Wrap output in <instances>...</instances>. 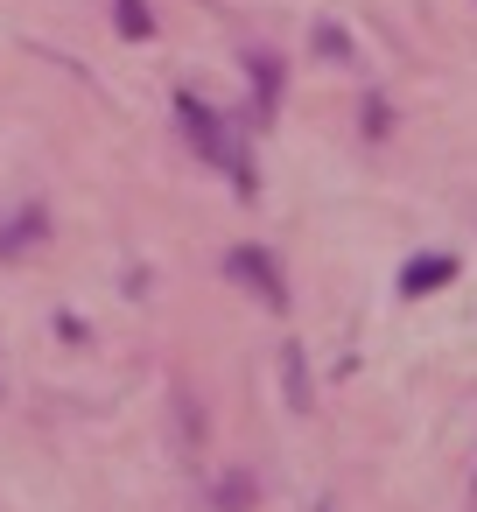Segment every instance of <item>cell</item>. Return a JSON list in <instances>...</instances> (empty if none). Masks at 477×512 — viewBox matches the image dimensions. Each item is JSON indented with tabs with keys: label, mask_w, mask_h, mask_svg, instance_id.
Returning a JSON list of instances; mask_svg holds the SVG:
<instances>
[{
	"label": "cell",
	"mask_w": 477,
	"mask_h": 512,
	"mask_svg": "<svg viewBox=\"0 0 477 512\" xmlns=\"http://www.w3.org/2000/svg\"><path fill=\"white\" fill-rule=\"evenodd\" d=\"M176 120H183V134H190V148L204 155V162H218L225 176H232V190L239 197H253V162H246V127H232L218 106H204V99H176Z\"/></svg>",
	"instance_id": "cell-1"
},
{
	"label": "cell",
	"mask_w": 477,
	"mask_h": 512,
	"mask_svg": "<svg viewBox=\"0 0 477 512\" xmlns=\"http://www.w3.org/2000/svg\"><path fill=\"white\" fill-rule=\"evenodd\" d=\"M225 274H232V281H246L267 309H288V281H281L274 253H260V246H232V253H225Z\"/></svg>",
	"instance_id": "cell-2"
},
{
	"label": "cell",
	"mask_w": 477,
	"mask_h": 512,
	"mask_svg": "<svg viewBox=\"0 0 477 512\" xmlns=\"http://www.w3.org/2000/svg\"><path fill=\"white\" fill-rule=\"evenodd\" d=\"M449 281H456V260H449V253H421V260L400 267V295H435V288H449Z\"/></svg>",
	"instance_id": "cell-3"
},
{
	"label": "cell",
	"mask_w": 477,
	"mask_h": 512,
	"mask_svg": "<svg viewBox=\"0 0 477 512\" xmlns=\"http://www.w3.org/2000/svg\"><path fill=\"white\" fill-rule=\"evenodd\" d=\"M43 232H50V218H43V204H29L22 218L0 225V260H22L29 246H43Z\"/></svg>",
	"instance_id": "cell-4"
},
{
	"label": "cell",
	"mask_w": 477,
	"mask_h": 512,
	"mask_svg": "<svg viewBox=\"0 0 477 512\" xmlns=\"http://www.w3.org/2000/svg\"><path fill=\"white\" fill-rule=\"evenodd\" d=\"M253 498H260V477H253V470H225V477L211 484V505H218V512H253Z\"/></svg>",
	"instance_id": "cell-5"
},
{
	"label": "cell",
	"mask_w": 477,
	"mask_h": 512,
	"mask_svg": "<svg viewBox=\"0 0 477 512\" xmlns=\"http://www.w3.org/2000/svg\"><path fill=\"white\" fill-rule=\"evenodd\" d=\"M246 71H253V85H260V106H253V127H267V120H274V106H281V64H274V57H253Z\"/></svg>",
	"instance_id": "cell-6"
},
{
	"label": "cell",
	"mask_w": 477,
	"mask_h": 512,
	"mask_svg": "<svg viewBox=\"0 0 477 512\" xmlns=\"http://www.w3.org/2000/svg\"><path fill=\"white\" fill-rule=\"evenodd\" d=\"M281 379H288V407H295V414H309V365H302V351H295V344L281 351Z\"/></svg>",
	"instance_id": "cell-7"
},
{
	"label": "cell",
	"mask_w": 477,
	"mask_h": 512,
	"mask_svg": "<svg viewBox=\"0 0 477 512\" xmlns=\"http://www.w3.org/2000/svg\"><path fill=\"white\" fill-rule=\"evenodd\" d=\"M113 8H120V36H155V15L141 0H113Z\"/></svg>",
	"instance_id": "cell-8"
},
{
	"label": "cell",
	"mask_w": 477,
	"mask_h": 512,
	"mask_svg": "<svg viewBox=\"0 0 477 512\" xmlns=\"http://www.w3.org/2000/svg\"><path fill=\"white\" fill-rule=\"evenodd\" d=\"M316 50H323V57H337V64H351V36H344L337 22H323V29H316Z\"/></svg>",
	"instance_id": "cell-9"
}]
</instances>
